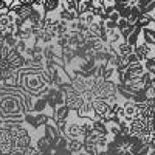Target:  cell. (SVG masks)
I'll use <instances>...</instances> for the list:
<instances>
[{
	"label": "cell",
	"instance_id": "obj_20",
	"mask_svg": "<svg viewBox=\"0 0 155 155\" xmlns=\"http://www.w3.org/2000/svg\"><path fill=\"white\" fill-rule=\"evenodd\" d=\"M20 155H37V149L31 144V146H28L27 149H25V150H23Z\"/></svg>",
	"mask_w": 155,
	"mask_h": 155
},
{
	"label": "cell",
	"instance_id": "obj_6",
	"mask_svg": "<svg viewBox=\"0 0 155 155\" xmlns=\"http://www.w3.org/2000/svg\"><path fill=\"white\" fill-rule=\"evenodd\" d=\"M70 110L65 106H58L53 112H51V120L53 121H68L70 120Z\"/></svg>",
	"mask_w": 155,
	"mask_h": 155
},
{
	"label": "cell",
	"instance_id": "obj_17",
	"mask_svg": "<svg viewBox=\"0 0 155 155\" xmlns=\"http://www.w3.org/2000/svg\"><path fill=\"white\" fill-rule=\"evenodd\" d=\"M54 41H56L54 45H56L58 48H61V50L65 48V47H68V33L64 34V36H61V37H56Z\"/></svg>",
	"mask_w": 155,
	"mask_h": 155
},
{
	"label": "cell",
	"instance_id": "obj_1",
	"mask_svg": "<svg viewBox=\"0 0 155 155\" xmlns=\"http://www.w3.org/2000/svg\"><path fill=\"white\" fill-rule=\"evenodd\" d=\"M25 93L19 87H0V118L2 129L23 123Z\"/></svg>",
	"mask_w": 155,
	"mask_h": 155
},
{
	"label": "cell",
	"instance_id": "obj_24",
	"mask_svg": "<svg viewBox=\"0 0 155 155\" xmlns=\"http://www.w3.org/2000/svg\"><path fill=\"white\" fill-rule=\"evenodd\" d=\"M149 155H155V150H150V152H149Z\"/></svg>",
	"mask_w": 155,
	"mask_h": 155
},
{
	"label": "cell",
	"instance_id": "obj_23",
	"mask_svg": "<svg viewBox=\"0 0 155 155\" xmlns=\"http://www.w3.org/2000/svg\"><path fill=\"white\" fill-rule=\"evenodd\" d=\"M44 2H45V0H33V5H34L36 8H41V6L44 5Z\"/></svg>",
	"mask_w": 155,
	"mask_h": 155
},
{
	"label": "cell",
	"instance_id": "obj_5",
	"mask_svg": "<svg viewBox=\"0 0 155 155\" xmlns=\"http://www.w3.org/2000/svg\"><path fill=\"white\" fill-rule=\"evenodd\" d=\"M61 9V0H45L42 5V14L44 17H50Z\"/></svg>",
	"mask_w": 155,
	"mask_h": 155
},
{
	"label": "cell",
	"instance_id": "obj_16",
	"mask_svg": "<svg viewBox=\"0 0 155 155\" xmlns=\"http://www.w3.org/2000/svg\"><path fill=\"white\" fill-rule=\"evenodd\" d=\"M78 3H79V2H76V0H67L65 3H61V8H62V9H67V11H70V12H76Z\"/></svg>",
	"mask_w": 155,
	"mask_h": 155
},
{
	"label": "cell",
	"instance_id": "obj_18",
	"mask_svg": "<svg viewBox=\"0 0 155 155\" xmlns=\"http://www.w3.org/2000/svg\"><path fill=\"white\" fill-rule=\"evenodd\" d=\"M132 31H134V25H129V27H126L124 30L120 31V36H121V39H123L124 42H126V39L132 34Z\"/></svg>",
	"mask_w": 155,
	"mask_h": 155
},
{
	"label": "cell",
	"instance_id": "obj_21",
	"mask_svg": "<svg viewBox=\"0 0 155 155\" xmlns=\"http://www.w3.org/2000/svg\"><path fill=\"white\" fill-rule=\"evenodd\" d=\"M107 20H110V22H118V20H120V14H118L116 11H113L112 14H109V19H107Z\"/></svg>",
	"mask_w": 155,
	"mask_h": 155
},
{
	"label": "cell",
	"instance_id": "obj_11",
	"mask_svg": "<svg viewBox=\"0 0 155 155\" xmlns=\"http://www.w3.org/2000/svg\"><path fill=\"white\" fill-rule=\"evenodd\" d=\"M45 109H47V101L42 96L33 98V107H31L33 113H45Z\"/></svg>",
	"mask_w": 155,
	"mask_h": 155
},
{
	"label": "cell",
	"instance_id": "obj_9",
	"mask_svg": "<svg viewBox=\"0 0 155 155\" xmlns=\"http://www.w3.org/2000/svg\"><path fill=\"white\" fill-rule=\"evenodd\" d=\"M140 37H143V41H141V42H144V44L153 47V45H155V31H153V27L143 28V30H141Z\"/></svg>",
	"mask_w": 155,
	"mask_h": 155
},
{
	"label": "cell",
	"instance_id": "obj_7",
	"mask_svg": "<svg viewBox=\"0 0 155 155\" xmlns=\"http://www.w3.org/2000/svg\"><path fill=\"white\" fill-rule=\"evenodd\" d=\"M12 36H14L17 41H23V42H30L33 36H31V28H30V25L28 23H25V27L22 28H16V31L12 33Z\"/></svg>",
	"mask_w": 155,
	"mask_h": 155
},
{
	"label": "cell",
	"instance_id": "obj_10",
	"mask_svg": "<svg viewBox=\"0 0 155 155\" xmlns=\"http://www.w3.org/2000/svg\"><path fill=\"white\" fill-rule=\"evenodd\" d=\"M113 48H115V53H116V56H129V54H132L134 53V47H130L127 42H120V44H116V45H113Z\"/></svg>",
	"mask_w": 155,
	"mask_h": 155
},
{
	"label": "cell",
	"instance_id": "obj_3",
	"mask_svg": "<svg viewBox=\"0 0 155 155\" xmlns=\"http://www.w3.org/2000/svg\"><path fill=\"white\" fill-rule=\"evenodd\" d=\"M96 98L107 101L109 104H115V102H120V98L116 95V84L115 81H104L102 85L98 88V92L95 93Z\"/></svg>",
	"mask_w": 155,
	"mask_h": 155
},
{
	"label": "cell",
	"instance_id": "obj_25",
	"mask_svg": "<svg viewBox=\"0 0 155 155\" xmlns=\"http://www.w3.org/2000/svg\"><path fill=\"white\" fill-rule=\"evenodd\" d=\"M67 2V0H61V3H65Z\"/></svg>",
	"mask_w": 155,
	"mask_h": 155
},
{
	"label": "cell",
	"instance_id": "obj_4",
	"mask_svg": "<svg viewBox=\"0 0 155 155\" xmlns=\"http://www.w3.org/2000/svg\"><path fill=\"white\" fill-rule=\"evenodd\" d=\"M134 54L138 58L140 62H144L149 58H155V51H153V47H150L144 42H138L134 47Z\"/></svg>",
	"mask_w": 155,
	"mask_h": 155
},
{
	"label": "cell",
	"instance_id": "obj_19",
	"mask_svg": "<svg viewBox=\"0 0 155 155\" xmlns=\"http://www.w3.org/2000/svg\"><path fill=\"white\" fill-rule=\"evenodd\" d=\"M27 47H28V44L27 42H23V41H17V44H16V50H17V53H20V54H23V51L27 50Z\"/></svg>",
	"mask_w": 155,
	"mask_h": 155
},
{
	"label": "cell",
	"instance_id": "obj_2",
	"mask_svg": "<svg viewBox=\"0 0 155 155\" xmlns=\"http://www.w3.org/2000/svg\"><path fill=\"white\" fill-rule=\"evenodd\" d=\"M53 87L50 76L44 68H22L19 70V88L31 98L44 96Z\"/></svg>",
	"mask_w": 155,
	"mask_h": 155
},
{
	"label": "cell",
	"instance_id": "obj_22",
	"mask_svg": "<svg viewBox=\"0 0 155 155\" xmlns=\"http://www.w3.org/2000/svg\"><path fill=\"white\" fill-rule=\"evenodd\" d=\"M16 3H19V5H33V0H16Z\"/></svg>",
	"mask_w": 155,
	"mask_h": 155
},
{
	"label": "cell",
	"instance_id": "obj_8",
	"mask_svg": "<svg viewBox=\"0 0 155 155\" xmlns=\"http://www.w3.org/2000/svg\"><path fill=\"white\" fill-rule=\"evenodd\" d=\"M123 112H124V120L132 121L137 116V110H135V102L134 101H124L123 102Z\"/></svg>",
	"mask_w": 155,
	"mask_h": 155
},
{
	"label": "cell",
	"instance_id": "obj_14",
	"mask_svg": "<svg viewBox=\"0 0 155 155\" xmlns=\"http://www.w3.org/2000/svg\"><path fill=\"white\" fill-rule=\"evenodd\" d=\"M146 99H147V95H146V90H138V92H135L134 95H132V99L130 101H134L135 104L137 102H146Z\"/></svg>",
	"mask_w": 155,
	"mask_h": 155
},
{
	"label": "cell",
	"instance_id": "obj_12",
	"mask_svg": "<svg viewBox=\"0 0 155 155\" xmlns=\"http://www.w3.org/2000/svg\"><path fill=\"white\" fill-rule=\"evenodd\" d=\"M82 140H67V150L71 153H78L82 150Z\"/></svg>",
	"mask_w": 155,
	"mask_h": 155
},
{
	"label": "cell",
	"instance_id": "obj_15",
	"mask_svg": "<svg viewBox=\"0 0 155 155\" xmlns=\"http://www.w3.org/2000/svg\"><path fill=\"white\" fill-rule=\"evenodd\" d=\"M141 64H143V67H144V71H147L150 74H155V58H149Z\"/></svg>",
	"mask_w": 155,
	"mask_h": 155
},
{
	"label": "cell",
	"instance_id": "obj_13",
	"mask_svg": "<svg viewBox=\"0 0 155 155\" xmlns=\"http://www.w3.org/2000/svg\"><path fill=\"white\" fill-rule=\"evenodd\" d=\"M140 34H141V28H138V27H134V31H132V34L129 36L127 39H126V42L130 45V47H135L138 42H140Z\"/></svg>",
	"mask_w": 155,
	"mask_h": 155
}]
</instances>
